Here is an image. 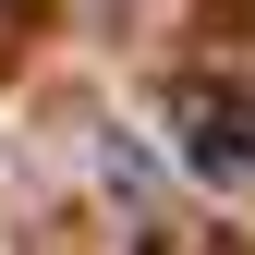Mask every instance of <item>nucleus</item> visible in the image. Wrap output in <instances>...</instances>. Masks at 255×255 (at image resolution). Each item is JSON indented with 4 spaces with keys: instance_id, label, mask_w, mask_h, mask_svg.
Here are the masks:
<instances>
[{
    "instance_id": "1",
    "label": "nucleus",
    "mask_w": 255,
    "mask_h": 255,
    "mask_svg": "<svg viewBox=\"0 0 255 255\" xmlns=\"http://www.w3.org/2000/svg\"><path fill=\"white\" fill-rule=\"evenodd\" d=\"M182 158H195L207 182H243L255 170V110L243 98H182Z\"/></svg>"
},
{
    "instance_id": "2",
    "label": "nucleus",
    "mask_w": 255,
    "mask_h": 255,
    "mask_svg": "<svg viewBox=\"0 0 255 255\" xmlns=\"http://www.w3.org/2000/svg\"><path fill=\"white\" fill-rule=\"evenodd\" d=\"M12 12H24V0H0V24H12Z\"/></svg>"
}]
</instances>
